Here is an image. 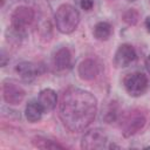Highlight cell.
<instances>
[{"label": "cell", "mask_w": 150, "mask_h": 150, "mask_svg": "<svg viewBox=\"0 0 150 150\" xmlns=\"http://www.w3.org/2000/svg\"><path fill=\"white\" fill-rule=\"evenodd\" d=\"M123 84H124L127 93L130 96L138 97L145 93L148 88V79L143 73L136 71V73L127 75L124 77Z\"/></svg>", "instance_id": "5"}, {"label": "cell", "mask_w": 150, "mask_h": 150, "mask_svg": "<svg viewBox=\"0 0 150 150\" xmlns=\"http://www.w3.org/2000/svg\"><path fill=\"white\" fill-rule=\"evenodd\" d=\"M108 136L105 131L101 128H94L87 131L81 141V148L86 150H97L103 149L107 145Z\"/></svg>", "instance_id": "6"}, {"label": "cell", "mask_w": 150, "mask_h": 150, "mask_svg": "<svg viewBox=\"0 0 150 150\" xmlns=\"http://www.w3.org/2000/svg\"><path fill=\"white\" fill-rule=\"evenodd\" d=\"M128 1H131L132 2V1H136V0H128Z\"/></svg>", "instance_id": "22"}, {"label": "cell", "mask_w": 150, "mask_h": 150, "mask_svg": "<svg viewBox=\"0 0 150 150\" xmlns=\"http://www.w3.org/2000/svg\"><path fill=\"white\" fill-rule=\"evenodd\" d=\"M38 101L41 103V105L43 107L45 111H50V110H53L56 107L57 95H56V93L53 89L46 88V89H42L39 93Z\"/></svg>", "instance_id": "12"}, {"label": "cell", "mask_w": 150, "mask_h": 150, "mask_svg": "<svg viewBox=\"0 0 150 150\" xmlns=\"http://www.w3.org/2000/svg\"><path fill=\"white\" fill-rule=\"evenodd\" d=\"M7 61H8V57H7V54L5 52V49L1 50V67H5L7 64Z\"/></svg>", "instance_id": "19"}, {"label": "cell", "mask_w": 150, "mask_h": 150, "mask_svg": "<svg viewBox=\"0 0 150 150\" xmlns=\"http://www.w3.org/2000/svg\"><path fill=\"white\" fill-rule=\"evenodd\" d=\"M137 57L135 48L129 43H122L114 56V63L117 68H125L130 66Z\"/></svg>", "instance_id": "8"}, {"label": "cell", "mask_w": 150, "mask_h": 150, "mask_svg": "<svg viewBox=\"0 0 150 150\" xmlns=\"http://www.w3.org/2000/svg\"><path fill=\"white\" fill-rule=\"evenodd\" d=\"M15 71L20 75V77H21V80L23 82L30 83L38 76V74H39V67H36L32 62L23 61V62H20V63L16 64Z\"/></svg>", "instance_id": "11"}, {"label": "cell", "mask_w": 150, "mask_h": 150, "mask_svg": "<svg viewBox=\"0 0 150 150\" xmlns=\"http://www.w3.org/2000/svg\"><path fill=\"white\" fill-rule=\"evenodd\" d=\"M43 112H45V109L41 105V103L39 101H34V100L29 101L25 109V116H26L27 121L30 123H35V122L40 121Z\"/></svg>", "instance_id": "13"}, {"label": "cell", "mask_w": 150, "mask_h": 150, "mask_svg": "<svg viewBox=\"0 0 150 150\" xmlns=\"http://www.w3.org/2000/svg\"><path fill=\"white\" fill-rule=\"evenodd\" d=\"M34 16L35 13L33 8L27 6H19L11 14V26L18 29L26 30V28L33 22Z\"/></svg>", "instance_id": "7"}, {"label": "cell", "mask_w": 150, "mask_h": 150, "mask_svg": "<svg viewBox=\"0 0 150 150\" xmlns=\"http://www.w3.org/2000/svg\"><path fill=\"white\" fill-rule=\"evenodd\" d=\"M54 21L60 33L70 34L77 28L80 23V13L76 7L69 4H62L55 12Z\"/></svg>", "instance_id": "2"}, {"label": "cell", "mask_w": 150, "mask_h": 150, "mask_svg": "<svg viewBox=\"0 0 150 150\" xmlns=\"http://www.w3.org/2000/svg\"><path fill=\"white\" fill-rule=\"evenodd\" d=\"M144 25H145L146 30L150 33V15H149V16H146V19H145V21H144Z\"/></svg>", "instance_id": "20"}, {"label": "cell", "mask_w": 150, "mask_h": 150, "mask_svg": "<svg viewBox=\"0 0 150 150\" xmlns=\"http://www.w3.org/2000/svg\"><path fill=\"white\" fill-rule=\"evenodd\" d=\"M145 68H146L148 73L150 74V54L148 55V57H146V60H145Z\"/></svg>", "instance_id": "21"}, {"label": "cell", "mask_w": 150, "mask_h": 150, "mask_svg": "<svg viewBox=\"0 0 150 150\" xmlns=\"http://www.w3.org/2000/svg\"><path fill=\"white\" fill-rule=\"evenodd\" d=\"M77 73L83 81H93L98 74V66L94 60L86 59L79 64Z\"/></svg>", "instance_id": "10"}, {"label": "cell", "mask_w": 150, "mask_h": 150, "mask_svg": "<svg viewBox=\"0 0 150 150\" xmlns=\"http://www.w3.org/2000/svg\"><path fill=\"white\" fill-rule=\"evenodd\" d=\"M122 19L125 23H128L130 26H135L139 20V13L135 8H129L123 13Z\"/></svg>", "instance_id": "16"}, {"label": "cell", "mask_w": 150, "mask_h": 150, "mask_svg": "<svg viewBox=\"0 0 150 150\" xmlns=\"http://www.w3.org/2000/svg\"><path fill=\"white\" fill-rule=\"evenodd\" d=\"M146 123L145 115L139 110H131L122 117L121 130L124 137H130L142 130Z\"/></svg>", "instance_id": "3"}, {"label": "cell", "mask_w": 150, "mask_h": 150, "mask_svg": "<svg viewBox=\"0 0 150 150\" xmlns=\"http://www.w3.org/2000/svg\"><path fill=\"white\" fill-rule=\"evenodd\" d=\"M33 145L39 148V149H64V146L60 143H57L56 141H53V139H49L47 137H43V136H35L32 141Z\"/></svg>", "instance_id": "15"}, {"label": "cell", "mask_w": 150, "mask_h": 150, "mask_svg": "<svg viewBox=\"0 0 150 150\" xmlns=\"http://www.w3.org/2000/svg\"><path fill=\"white\" fill-rule=\"evenodd\" d=\"M97 112V98L84 89L70 88L63 94L59 116L62 124L70 132H81L95 120Z\"/></svg>", "instance_id": "1"}, {"label": "cell", "mask_w": 150, "mask_h": 150, "mask_svg": "<svg viewBox=\"0 0 150 150\" xmlns=\"http://www.w3.org/2000/svg\"><path fill=\"white\" fill-rule=\"evenodd\" d=\"M53 64L56 70H66L71 66V53L67 47L59 48L53 55Z\"/></svg>", "instance_id": "9"}, {"label": "cell", "mask_w": 150, "mask_h": 150, "mask_svg": "<svg viewBox=\"0 0 150 150\" xmlns=\"http://www.w3.org/2000/svg\"><path fill=\"white\" fill-rule=\"evenodd\" d=\"M26 96V91L22 86L12 79H6L2 81V97L9 105L20 104Z\"/></svg>", "instance_id": "4"}, {"label": "cell", "mask_w": 150, "mask_h": 150, "mask_svg": "<svg viewBox=\"0 0 150 150\" xmlns=\"http://www.w3.org/2000/svg\"><path fill=\"white\" fill-rule=\"evenodd\" d=\"M93 33H94L95 39L100 41H107L112 33V27L107 21H100L95 25Z\"/></svg>", "instance_id": "14"}, {"label": "cell", "mask_w": 150, "mask_h": 150, "mask_svg": "<svg viewBox=\"0 0 150 150\" xmlns=\"http://www.w3.org/2000/svg\"><path fill=\"white\" fill-rule=\"evenodd\" d=\"M117 115H118V112H117V109H116V107L114 105V104H111L108 109H107V111L104 112V120L107 121V123H111V122H114V121H116L117 120Z\"/></svg>", "instance_id": "17"}, {"label": "cell", "mask_w": 150, "mask_h": 150, "mask_svg": "<svg viewBox=\"0 0 150 150\" xmlns=\"http://www.w3.org/2000/svg\"><path fill=\"white\" fill-rule=\"evenodd\" d=\"M83 11H90L94 7V0H75Z\"/></svg>", "instance_id": "18"}]
</instances>
